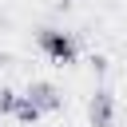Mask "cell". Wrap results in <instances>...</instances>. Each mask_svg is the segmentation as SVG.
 <instances>
[{"mask_svg":"<svg viewBox=\"0 0 127 127\" xmlns=\"http://www.w3.org/2000/svg\"><path fill=\"white\" fill-rule=\"evenodd\" d=\"M40 48H44L52 60H60V64H67V60L75 56L71 36H64V32H40Z\"/></svg>","mask_w":127,"mask_h":127,"instance_id":"1","label":"cell"},{"mask_svg":"<svg viewBox=\"0 0 127 127\" xmlns=\"http://www.w3.org/2000/svg\"><path fill=\"white\" fill-rule=\"evenodd\" d=\"M28 99H32L40 111H52V107L60 103V99H56V87H48V83H32V87H28Z\"/></svg>","mask_w":127,"mask_h":127,"instance_id":"2","label":"cell"},{"mask_svg":"<svg viewBox=\"0 0 127 127\" xmlns=\"http://www.w3.org/2000/svg\"><path fill=\"white\" fill-rule=\"evenodd\" d=\"M91 123H95V127H107V123H111V99H107V95H95V103H91Z\"/></svg>","mask_w":127,"mask_h":127,"instance_id":"3","label":"cell"}]
</instances>
